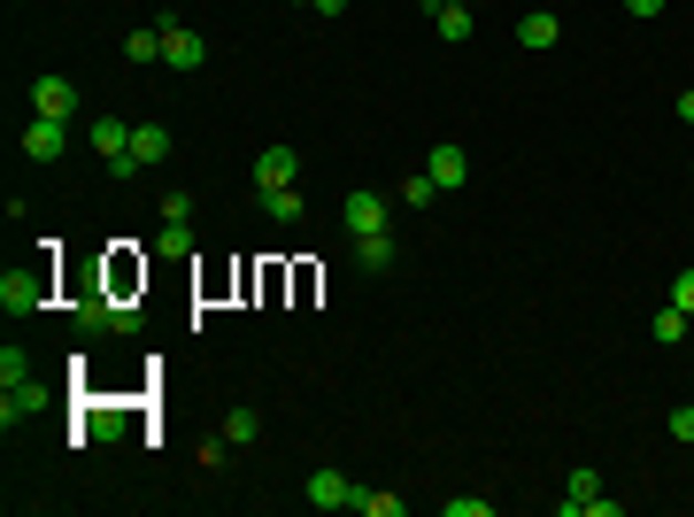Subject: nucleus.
Segmentation results:
<instances>
[{
  "instance_id": "1",
  "label": "nucleus",
  "mask_w": 694,
  "mask_h": 517,
  "mask_svg": "<svg viewBox=\"0 0 694 517\" xmlns=\"http://www.w3.org/2000/svg\"><path fill=\"white\" fill-rule=\"evenodd\" d=\"M47 302H54V263H23V271L0 278V310L8 317H39Z\"/></svg>"
},
{
  "instance_id": "2",
  "label": "nucleus",
  "mask_w": 694,
  "mask_h": 517,
  "mask_svg": "<svg viewBox=\"0 0 694 517\" xmlns=\"http://www.w3.org/2000/svg\"><path fill=\"white\" fill-rule=\"evenodd\" d=\"M340 224H347V240H363V232H386V193L378 185H355L340 201Z\"/></svg>"
},
{
  "instance_id": "3",
  "label": "nucleus",
  "mask_w": 694,
  "mask_h": 517,
  "mask_svg": "<svg viewBox=\"0 0 694 517\" xmlns=\"http://www.w3.org/2000/svg\"><path fill=\"white\" fill-rule=\"evenodd\" d=\"M31 116H54V124H70V116H78V85L47 70V78L31 85Z\"/></svg>"
},
{
  "instance_id": "4",
  "label": "nucleus",
  "mask_w": 694,
  "mask_h": 517,
  "mask_svg": "<svg viewBox=\"0 0 694 517\" xmlns=\"http://www.w3.org/2000/svg\"><path fill=\"white\" fill-rule=\"evenodd\" d=\"M62 148H70V124H54V116H31L23 124V155L31 163H62Z\"/></svg>"
},
{
  "instance_id": "5",
  "label": "nucleus",
  "mask_w": 694,
  "mask_h": 517,
  "mask_svg": "<svg viewBox=\"0 0 694 517\" xmlns=\"http://www.w3.org/2000/svg\"><path fill=\"white\" fill-rule=\"evenodd\" d=\"M302 495H309L317 510H355V479H347V472H333V464H325V472H309V487H302Z\"/></svg>"
},
{
  "instance_id": "6",
  "label": "nucleus",
  "mask_w": 694,
  "mask_h": 517,
  "mask_svg": "<svg viewBox=\"0 0 694 517\" xmlns=\"http://www.w3.org/2000/svg\"><path fill=\"white\" fill-rule=\"evenodd\" d=\"M54 402V386H39V378H16L8 394H0V425L16 433V417H31V409H47Z\"/></svg>"
},
{
  "instance_id": "7",
  "label": "nucleus",
  "mask_w": 694,
  "mask_h": 517,
  "mask_svg": "<svg viewBox=\"0 0 694 517\" xmlns=\"http://www.w3.org/2000/svg\"><path fill=\"white\" fill-rule=\"evenodd\" d=\"M555 39H563V23H555V8H524V16H518V47H524V54H548Z\"/></svg>"
},
{
  "instance_id": "8",
  "label": "nucleus",
  "mask_w": 694,
  "mask_h": 517,
  "mask_svg": "<svg viewBox=\"0 0 694 517\" xmlns=\"http://www.w3.org/2000/svg\"><path fill=\"white\" fill-rule=\"evenodd\" d=\"M163 62H171V70H201V62H208L201 31H185V23H163Z\"/></svg>"
},
{
  "instance_id": "9",
  "label": "nucleus",
  "mask_w": 694,
  "mask_h": 517,
  "mask_svg": "<svg viewBox=\"0 0 694 517\" xmlns=\"http://www.w3.org/2000/svg\"><path fill=\"white\" fill-rule=\"evenodd\" d=\"M171 124H132V163H140V171H155V163H171Z\"/></svg>"
},
{
  "instance_id": "10",
  "label": "nucleus",
  "mask_w": 694,
  "mask_h": 517,
  "mask_svg": "<svg viewBox=\"0 0 694 517\" xmlns=\"http://www.w3.org/2000/svg\"><path fill=\"white\" fill-rule=\"evenodd\" d=\"M425 171H432V185H448V193H456V185H463V178H471V155H463V148H448V140H440V148H432V155H425Z\"/></svg>"
},
{
  "instance_id": "11",
  "label": "nucleus",
  "mask_w": 694,
  "mask_h": 517,
  "mask_svg": "<svg viewBox=\"0 0 694 517\" xmlns=\"http://www.w3.org/2000/svg\"><path fill=\"white\" fill-rule=\"evenodd\" d=\"M294 178H302V155H294V148H263V155H255V185H294Z\"/></svg>"
},
{
  "instance_id": "12",
  "label": "nucleus",
  "mask_w": 694,
  "mask_h": 517,
  "mask_svg": "<svg viewBox=\"0 0 694 517\" xmlns=\"http://www.w3.org/2000/svg\"><path fill=\"white\" fill-rule=\"evenodd\" d=\"M263 216H271V224H302V216H309V201H302L294 185H263Z\"/></svg>"
},
{
  "instance_id": "13",
  "label": "nucleus",
  "mask_w": 694,
  "mask_h": 517,
  "mask_svg": "<svg viewBox=\"0 0 694 517\" xmlns=\"http://www.w3.org/2000/svg\"><path fill=\"white\" fill-rule=\"evenodd\" d=\"M93 148H101V163L132 155V124H124V116H101V124H93Z\"/></svg>"
},
{
  "instance_id": "14",
  "label": "nucleus",
  "mask_w": 694,
  "mask_h": 517,
  "mask_svg": "<svg viewBox=\"0 0 694 517\" xmlns=\"http://www.w3.org/2000/svg\"><path fill=\"white\" fill-rule=\"evenodd\" d=\"M687 325H694V317L672 302V310H656V317H649V341H656V347H680V341H687Z\"/></svg>"
},
{
  "instance_id": "15",
  "label": "nucleus",
  "mask_w": 694,
  "mask_h": 517,
  "mask_svg": "<svg viewBox=\"0 0 694 517\" xmlns=\"http://www.w3.org/2000/svg\"><path fill=\"white\" fill-rule=\"evenodd\" d=\"M432 31H440L448 47H463V39H471V8H448V0H432Z\"/></svg>"
},
{
  "instance_id": "16",
  "label": "nucleus",
  "mask_w": 694,
  "mask_h": 517,
  "mask_svg": "<svg viewBox=\"0 0 694 517\" xmlns=\"http://www.w3.org/2000/svg\"><path fill=\"white\" fill-rule=\"evenodd\" d=\"M594 495H602V479L579 464V472H571V487H563V517H586V503H594Z\"/></svg>"
},
{
  "instance_id": "17",
  "label": "nucleus",
  "mask_w": 694,
  "mask_h": 517,
  "mask_svg": "<svg viewBox=\"0 0 694 517\" xmlns=\"http://www.w3.org/2000/svg\"><path fill=\"white\" fill-rule=\"evenodd\" d=\"M355 263H363V271H386V263H394V232H363V240H355Z\"/></svg>"
},
{
  "instance_id": "18",
  "label": "nucleus",
  "mask_w": 694,
  "mask_h": 517,
  "mask_svg": "<svg viewBox=\"0 0 694 517\" xmlns=\"http://www.w3.org/2000/svg\"><path fill=\"white\" fill-rule=\"evenodd\" d=\"M124 54H132V62H163V23H140V31L124 39Z\"/></svg>"
},
{
  "instance_id": "19",
  "label": "nucleus",
  "mask_w": 694,
  "mask_h": 517,
  "mask_svg": "<svg viewBox=\"0 0 694 517\" xmlns=\"http://www.w3.org/2000/svg\"><path fill=\"white\" fill-rule=\"evenodd\" d=\"M355 510L363 517H401V495H386V487H355Z\"/></svg>"
},
{
  "instance_id": "20",
  "label": "nucleus",
  "mask_w": 694,
  "mask_h": 517,
  "mask_svg": "<svg viewBox=\"0 0 694 517\" xmlns=\"http://www.w3.org/2000/svg\"><path fill=\"white\" fill-rule=\"evenodd\" d=\"M224 440H232V448L263 440V417H255V409H232V417H224Z\"/></svg>"
},
{
  "instance_id": "21",
  "label": "nucleus",
  "mask_w": 694,
  "mask_h": 517,
  "mask_svg": "<svg viewBox=\"0 0 694 517\" xmlns=\"http://www.w3.org/2000/svg\"><path fill=\"white\" fill-rule=\"evenodd\" d=\"M163 247H171V255H193V247H201V240H193V216H163Z\"/></svg>"
},
{
  "instance_id": "22",
  "label": "nucleus",
  "mask_w": 694,
  "mask_h": 517,
  "mask_svg": "<svg viewBox=\"0 0 694 517\" xmlns=\"http://www.w3.org/2000/svg\"><path fill=\"white\" fill-rule=\"evenodd\" d=\"M440 517H494L487 495H440Z\"/></svg>"
},
{
  "instance_id": "23",
  "label": "nucleus",
  "mask_w": 694,
  "mask_h": 517,
  "mask_svg": "<svg viewBox=\"0 0 694 517\" xmlns=\"http://www.w3.org/2000/svg\"><path fill=\"white\" fill-rule=\"evenodd\" d=\"M16 378H31V355L23 347H0V386H16Z\"/></svg>"
},
{
  "instance_id": "24",
  "label": "nucleus",
  "mask_w": 694,
  "mask_h": 517,
  "mask_svg": "<svg viewBox=\"0 0 694 517\" xmlns=\"http://www.w3.org/2000/svg\"><path fill=\"white\" fill-rule=\"evenodd\" d=\"M432 193H440V185H432V171L401 178V201H409V209H425V201H432Z\"/></svg>"
},
{
  "instance_id": "25",
  "label": "nucleus",
  "mask_w": 694,
  "mask_h": 517,
  "mask_svg": "<svg viewBox=\"0 0 694 517\" xmlns=\"http://www.w3.org/2000/svg\"><path fill=\"white\" fill-rule=\"evenodd\" d=\"M672 440H687V448H694V402H680V409H672Z\"/></svg>"
},
{
  "instance_id": "26",
  "label": "nucleus",
  "mask_w": 694,
  "mask_h": 517,
  "mask_svg": "<svg viewBox=\"0 0 694 517\" xmlns=\"http://www.w3.org/2000/svg\"><path fill=\"white\" fill-rule=\"evenodd\" d=\"M672 302H680V310L694 317V271H680V278H672Z\"/></svg>"
},
{
  "instance_id": "27",
  "label": "nucleus",
  "mask_w": 694,
  "mask_h": 517,
  "mask_svg": "<svg viewBox=\"0 0 694 517\" xmlns=\"http://www.w3.org/2000/svg\"><path fill=\"white\" fill-rule=\"evenodd\" d=\"M672 109H680V124H694V85L680 93V101H672Z\"/></svg>"
},
{
  "instance_id": "28",
  "label": "nucleus",
  "mask_w": 694,
  "mask_h": 517,
  "mask_svg": "<svg viewBox=\"0 0 694 517\" xmlns=\"http://www.w3.org/2000/svg\"><path fill=\"white\" fill-rule=\"evenodd\" d=\"M625 8H633V16H664V0H625Z\"/></svg>"
},
{
  "instance_id": "29",
  "label": "nucleus",
  "mask_w": 694,
  "mask_h": 517,
  "mask_svg": "<svg viewBox=\"0 0 694 517\" xmlns=\"http://www.w3.org/2000/svg\"><path fill=\"white\" fill-rule=\"evenodd\" d=\"M309 8H317V16H347V0H309Z\"/></svg>"
},
{
  "instance_id": "30",
  "label": "nucleus",
  "mask_w": 694,
  "mask_h": 517,
  "mask_svg": "<svg viewBox=\"0 0 694 517\" xmlns=\"http://www.w3.org/2000/svg\"><path fill=\"white\" fill-rule=\"evenodd\" d=\"M448 8H471V0H448Z\"/></svg>"
}]
</instances>
